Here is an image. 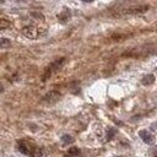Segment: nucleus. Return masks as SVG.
<instances>
[{
	"label": "nucleus",
	"instance_id": "7ed1b4c3",
	"mask_svg": "<svg viewBox=\"0 0 157 157\" xmlns=\"http://www.w3.org/2000/svg\"><path fill=\"white\" fill-rule=\"evenodd\" d=\"M60 97V93L59 92H55V91H50L49 93H47L44 97H43V101L44 102H49V103H53L56 102Z\"/></svg>",
	"mask_w": 157,
	"mask_h": 157
},
{
	"label": "nucleus",
	"instance_id": "1a4fd4ad",
	"mask_svg": "<svg viewBox=\"0 0 157 157\" xmlns=\"http://www.w3.org/2000/svg\"><path fill=\"white\" fill-rule=\"evenodd\" d=\"M69 17H70V14H69L68 11H64L63 14H60V15H59V19L62 20V21H66V20L69 19Z\"/></svg>",
	"mask_w": 157,
	"mask_h": 157
},
{
	"label": "nucleus",
	"instance_id": "f257e3e1",
	"mask_svg": "<svg viewBox=\"0 0 157 157\" xmlns=\"http://www.w3.org/2000/svg\"><path fill=\"white\" fill-rule=\"evenodd\" d=\"M22 34L25 37H27L30 39H36L39 36V31L36 26L33 25H28V26H25L22 28Z\"/></svg>",
	"mask_w": 157,
	"mask_h": 157
},
{
	"label": "nucleus",
	"instance_id": "ddd939ff",
	"mask_svg": "<svg viewBox=\"0 0 157 157\" xmlns=\"http://www.w3.org/2000/svg\"><path fill=\"white\" fill-rule=\"evenodd\" d=\"M155 157H157V156H155Z\"/></svg>",
	"mask_w": 157,
	"mask_h": 157
},
{
	"label": "nucleus",
	"instance_id": "f03ea898",
	"mask_svg": "<svg viewBox=\"0 0 157 157\" xmlns=\"http://www.w3.org/2000/svg\"><path fill=\"white\" fill-rule=\"evenodd\" d=\"M139 136H140L141 140L145 144H147V145H151V144H154V141H155V138L152 136V134L149 133L147 130H140V132H139Z\"/></svg>",
	"mask_w": 157,
	"mask_h": 157
},
{
	"label": "nucleus",
	"instance_id": "9b49d317",
	"mask_svg": "<svg viewBox=\"0 0 157 157\" xmlns=\"http://www.w3.org/2000/svg\"><path fill=\"white\" fill-rule=\"evenodd\" d=\"M114 134H115V130H114V129H111V130H109V133L107 134V140H111L112 136H113Z\"/></svg>",
	"mask_w": 157,
	"mask_h": 157
},
{
	"label": "nucleus",
	"instance_id": "9d476101",
	"mask_svg": "<svg viewBox=\"0 0 157 157\" xmlns=\"http://www.w3.org/2000/svg\"><path fill=\"white\" fill-rule=\"evenodd\" d=\"M78 149H76V147H71V149H69V152L68 154H70V155H75V156H78Z\"/></svg>",
	"mask_w": 157,
	"mask_h": 157
},
{
	"label": "nucleus",
	"instance_id": "20e7f679",
	"mask_svg": "<svg viewBox=\"0 0 157 157\" xmlns=\"http://www.w3.org/2000/svg\"><path fill=\"white\" fill-rule=\"evenodd\" d=\"M17 150L23 155H34L33 154V147H31L30 145H27V144H25V142H20Z\"/></svg>",
	"mask_w": 157,
	"mask_h": 157
},
{
	"label": "nucleus",
	"instance_id": "423d86ee",
	"mask_svg": "<svg viewBox=\"0 0 157 157\" xmlns=\"http://www.w3.org/2000/svg\"><path fill=\"white\" fill-rule=\"evenodd\" d=\"M62 141L64 145H69V144H72L74 142V139L70 136V135H63L62 136Z\"/></svg>",
	"mask_w": 157,
	"mask_h": 157
},
{
	"label": "nucleus",
	"instance_id": "6e6552de",
	"mask_svg": "<svg viewBox=\"0 0 157 157\" xmlns=\"http://www.w3.org/2000/svg\"><path fill=\"white\" fill-rule=\"evenodd\" d=\"M7 26H10V22H7L5 19H1V20H0V28H1V30H5Z\"/></svg>",
	"mask_w": 157,
	"mask_h": 157
},
{
	"label": "nucleus",
	"instance_id": "39448f33",
	"mask_svg": "<svg viewBox=\"0 0 157 157\" xmlns=\"http://www.w3.org/2000/svg\"><path fill=\"white\" fill-rule=\"evenodd\" d=\"M141 82H142V85H145V86H150L155 82V76L152 75V74H149V75H146L142 78Z\"/></svg>",
	"mask_w": 157,
	"mask_h": 157
},
{
	"label": "nucleus",
	"instance_id": "f8f14e48",
	"mask_svg": "<svg viewBox=\"0 0 157 157\" xmlns=\"http://www.w3.org/2000/svg\"><path fill=\"white\" fill-rule=\"evenodd\" d=\"M64 157H78V156H75V155H70V154H66Z\"/></svg>",
	"mask_w": 157,
	"mask_h": 157
},
{
	"label": "nucleus",
	"instance_id": "0eeeda50",
	"mask_svg": "<svg viewBox=\"0 0 157 157\" xmlns=\"http://www.w3.org/2000/svg\"><path fill=\"white\" fill-rule=\"evenodd\" d=\"M10 41L9 39H6V38H1V41H0V47L3 48V49H5V48H7V47H10Z\"/></svg>",
	"mask_w": 157,
	"mask_h": 157
}]
</instances>
